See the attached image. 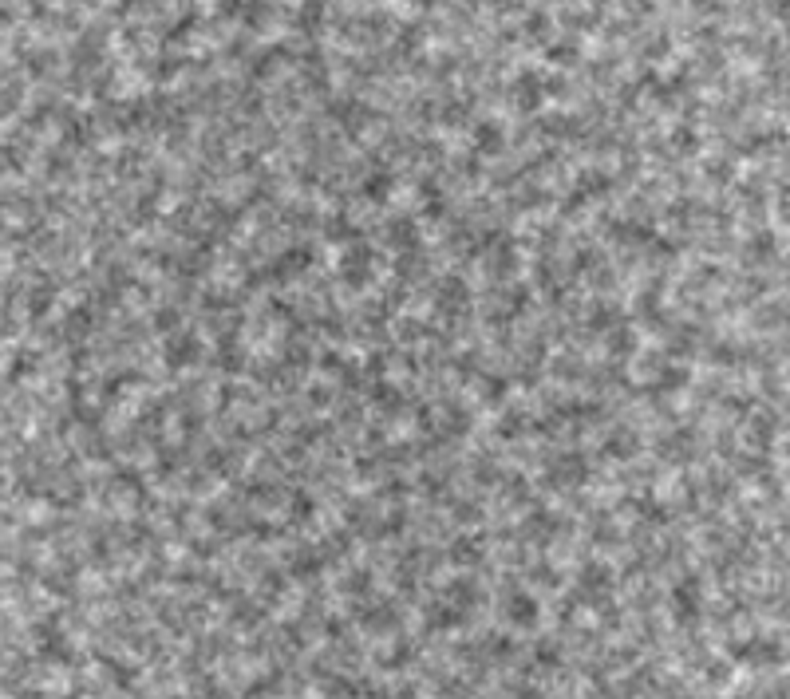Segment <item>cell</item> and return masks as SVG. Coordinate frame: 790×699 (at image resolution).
Segmentation results:
<instances>
[{
    "mask_svg": "<svg viewBox=\"0 0 790 699\" xmlns=\"http://www.w3.org/2000/svg\"><path fill=\"white\" fill-rule=\"evenodd\" d=\"M0 699H790L767 0H0Z\"/></svg>",
    "mask_w": 790,
    "mask_h": 699,
    "instance_id": "cell-1",
    "label": "cell"
}]
</instances>
